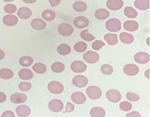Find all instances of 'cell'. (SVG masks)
I'll return each mask as SVG.
<instances>
[{"label": "cell", "mask_w": 150, "mask_h": 117, "mask_svg": "<svg viewBox=\"0 0 150 117\" xmlns=\"http://www.w3.org/2000/svg\"><path fill=\"white\" fill-rule=\"evenodd\" d=\"M5 52L3 51L2 50L0 49V61L2 60L3 59H4L5 57Z\"/></svg>", "instance_id": "obj_49"}, {"label": "cell", "mask_w": 150, "mask_h": 117, "mask_svg": "<svg viewBox=\"0 0 150 117\" xmlns=\"http://www.w3.org/2000/svg\"><path fill=\"white\" fill-rule=\"evenodd\" d=\"M104 39L110 45H115L118 42L117 36L116 34H105L104 36Z\"/></svg>", "instance_id": "obj_26"}, {"label": "cell", "mask_w": 150, "mask_h": 117, "mask_svg": "<svg viewBox=\"0 0 150 117\" xmlns=\"http://www.w3.org/2000/svg\"><path fill=\"white\" fill-rule=\"evenodd\" d=\"M74 48L75 51H77V52L82 53L86 50L87 45L84 42H78L77 43L75 44Z\"/></svg>", "instance_id": "obj_35"}, {"label": "cell", "mask_w": 150, "mask_h": 117, "mask_svg": "<svg viewBox=\"0 0 150 117\" xmlns=\"http://www.w3.org/2000/svg\"><path fill=\"white\" fill-rule=\"evenodd\" d=\"M139 67L134 64H128L124 66L123 71L128 76H133L139 73Z\"/></svg>", "instance_id": "obj_12"}, {"label": "cell", "mask_w": 150, "mask_h": 117, "mask_svg": "<svg viewBox=\"0 0 150 117\" xmlns=\"http://www.w3.org/2000/svg\"><path fill=\"white\" fill-rule=\"evenodd\" d=\"M119 38L122 43L126 44H130L132 43L134 40V38L132 35L127 33V32H122L120 34Z\"/></svg>", "instance_id": "obj_23"}, {"label": "cell", "mask_w": 150, "mask_h": 117, "mask_svg": "<svg viewBox=\"0 0 150 117\" xmlns=\"http://www.w3.org/2000/svg\"><path fill=\"white\" fill-rule=\"evenodd\" d=\"M105 27L111 32H117L121 28V23L119 19L111 18L105 23Z\"/></svg>", "instance_id": "obj_1"}, {"label": "cell", "mask_w": 150, "mask_h": 117, "mask_svg": "<svg viewBox=\"0 0 150 117\" xmlns=\"http://www.w3.org/2000/svg\"><path fill=\"white\" fill-rule=\"evenodd\" d=\"M3 1L5 2H12L14 0H3Z\"/></svg>", "instance_id": "obj_51"}, {"label": "cell", "mask_w": 150, "mask_h": 117, "mask_svg": "<svg viewBox=\"0 0 150 117\" xmlns=\"http://www.w3.org/2000/svg\"><path fill=\"white\" fill-rule=\"evenodd\" d=\"M14 75L13 71L9 68H2L0 70V78L3 79H11Z\"/></svg>", "instance_id": "obj_29"}, {"label": "cell", "mask_w": 150, "mask_h": 117, "mask_svg": "<svg viewBox=\"0 0 150 117\" xmlns=\"http://www.w3.org/2000/svg\"><path fill=\"white\" fill-rule=\"evenodd\" d=\"M87 4L83 1H79L74 3L73 5V9L78 12H83L87 9Z\"/></svg>", "instance_id": "obj_28"}, {"label": "cell", "mask_w": 150, "mask_h": 117, "mask_svg": "<svg viewBox=\"0 0 150 117\" xmlns=\"http://www.w3.org/2000/svg\"><path fill=\"white\" fill-rule=\"evenodd\" d=\"M86 93L88 97L93 100L98 99L102 95V91L99 87L95 86L88 87L86 89Z\"/></svg>", "instance_id": "obj_2"}, {"label": "cell", "mask_w": 150, "mask_h": 117, "mask_svg": "<svg viewBox=\"0 0 150 117\" xmlns=\"http://www.w3.org/2000/svg\"><path fill=\"white\" fill-rule=\"evenodd\" d=\"M149 38H148L147 39V40H146V42H147V44H148V45H149Z\"/></svg>", "instance_id": "obj_52"}, {"label": "cell", "mask_w": 150, "mask_h": 117, "mask_svg": "<svg viewBox=\"0 0 150 117\" xmlns=\"http://www.w3.org/2000/svg\"><path fill=\"white\" fill-rule=\"evenodd\" d=\"M104 46H105V43L100 40L95 41L92 44V48L94 50H99Z\"/></svg>", "instance_id": "obj_41"}, {"label": "cell", "mask_w": 150, "mask_h": 117, "mask_svg": "<svg viewBox=\"0 0 150 117\" xmlns=\"http://www.w3.org/2000/svg\"><path fill=\"white\" fill-rule=\"evenodd\" d=\"M19 89L22 91H28L32 88V84L29 82H21L18 86Z\"/></svg>", "instance_id": "obj_40"}, {"label": "cell", "mask_w": 150, "mask_h": 117, "mask_svg": "<svg viewBox=\"0 0 150 117\" xmlns=\"http://www.w3.org/2000/svg\"><path fill=\"white\" fill-rule=\"evenodd\" d=\"M31 10L27 7H21L17 12V15L20 18L23 19H28L32 16Z\"/></svg>", "instance_id": "obj_19"}, {"label": "cell", "mask_w": 150, "mask_h": 117, "mask_svg": "<svg viewBox=\"0 0 150 117\" xmlns=\"http://www.w3.org/2000/svg\"><path fill=\"white\" fill-rule=\"evenodd\" d=\"M71 99L75 104H81L85 102L86 97L82 92H76L71 94Z\"/></svg>", "instance_id": "obj_16"}, {"label": "cell", "mask_w": 150, "mask_h": 117, "mask_svg": "<svg viewBox=\"0 0 150 117\" xmlns=\"http://www.w3.org/2000/svg\"><path fill=\"white\" fill-rule=\"evenodd\" d=\"M48 89L53 94H59L64 91V87L60 82L54 81L50 82L48 84Z\"/></svg>", "instance_id": "obj_3"}, {"label": "cell", "mask_w": 150, "mask_h": 117, "mask_svg": "<svg viewBox=\"0 0 150 117\" xmlns=\"http://www.w3.org/2000/svg\"><path fill=\"white\" fill-rule=\"evenodd\" d=\"M18 19L14 15H6L3 18V23L8 27H13L17 24Z\"/></svg>", "instance_id": "obj_15"}, {"label": "cell", "mask_w": 150, "mask_h": 117, "mask_svg": "<svg viewBox=\"0 0 150 117\" xmlns=\"http://www.w3.org/2000/svg\"><path fill=\"white\" fill-rule=\"evenodd\" d=\"M73 83L75 86L79 88L84 87L88 84V79L82 75L75 76L73 79Z\"/></svg>", "instance_id": "obj_10"}, {"label": "cell", "mask_w": 150, "mask_h": 117, "mask_svg": "<svg viewBox=\"0 0 150 117\" xmlns=\"http://www.w3.org/2000/svg\"><path fill=\"white\" fill-rule=\"evenodd\" d=\"M126 97L128 100L131 101H136L139 100L140 98L138 95L131 92H129L126 94Z\"/></svg>", "instance_id": "obj_42"}, {"label": "cell", "mask_w": 150, "mask_h": 117, "mask_svg": "<svg viewBox=\"0 0 150 117\" xmlns=\"http://www.w3.org/2000/svg\"><path fill=\"white\" fill-rule=\"evenodd\" d=\"M51 68L53 72L56 73H60L64 70L65 66L62 62H56L51 65Z\"/></svg>", "instance_id": "obj_33"}, {"label": "cell", "mask_w": 150, "mask_h": 117, "mask_svg": "<svg viewBox=\"0 0 150 117\" xmlns=\"http://www.w3.org/2000/svg\"><path fill=\"white\" fill-rule=\"evenodd\" d=\"M58 32L63 36H69L74 32V28L71 25L62 23L59 25L58 27Z\"/></svg>", "instance_id": "obj_5"}, {"label": "cell", "mask_w": 150, "mask_h": 117, "mask_svg": "<svg viewBox=\"0 0 150 117\" xmlns=\"http://www.w3.org/2000/svg\"><path fill=\"white\" fill-rule=\"evenodd\" d=\"M10 100L14 104H19L25 102L28 97L25 94L20 93H15L10 97Z\"/></svg>", "instance_id": "obj_14"}, {"label": "cell", "mask_w": 150, "mask_h": 117, "mask_svg": "<svg viewBox=\"0 0 150 117\" xmlns=\"http://www.w3.org/2000/svg\"><path fill=\"white\" fill-rule=\"evenodd\" d=\"M134 61L139 64H145L150 60V56L148 53L144 52H139L136 53L134 56Z\"/></svg>", "instance_id": "obj_11"}, {"label": "cell", "mask_w": 150, "mask_h": 117, "mask_svg": "<svg viewBox=\"0 0 150 117\" xmlns=\"http://www.w3.org/2000/svg\"><path fill=\"white\" fill-rule=\"evenodd\" d=\"M16 6L12 4L6 5L4 8V11L7 13L12 14L15 13L17 11Z\"/></svg>", "instance_id": "obj_38"}, {"label": "cell", "mask_w": 150, "mask_h": 117, "mask_svg": "<svg viewBox=\"0 0 150 117\" xmlns=\"http://www.w3.org/2000/svg\"><path fill=\"white\" fill-rule=\"evenodd\" d=\"M90 115L92 117H103L105 116V110L100 107H94L90 110Z\"/></svg>", "instance_id": "obj_25"}, {"label": "cell", "mask_w": 150, "mask_h": 117, "mask_svg": "<svg viewBox=\"0 0 150 117\" xmlns=\"http://www.w3.org/2000/svg\"><path fill=\"white\" fill-rule=\"evenodd\" d=\"M95 16L99 20H105L110 16V12L105 9H98L95 12Z\"/></svg>", "instance_id": "obj_24"}, {"label": "cell", "mask_w": 150, "mask_h": 117, "mask_svg": "<svg viewBox=\"0 0 150 117\" xmlns=\"http://www.w3.org/2000/svg\"><path fill=\"white\" fill-rule=\"evenodd\" d=\"M71 68L73 72L77 73L84 72L87 69V66L84 62L81 61H77L71 63Z\"/></svg>", "instance_id": "obj_8"}, {"label": "cell", "mask_w": 150, "mask_h": 117, "mask_svg": "<svg viewBox=\"0 0 150 117\" xmlns=\"http://www.w3.org/2000/svg\"><path fill=\"white\" fill-rule=\"evenodd\" d=\"M30 25L32 28L37 30H43L46 27L47 24L45 21L40 18H35L31 21Z\"/></svg>", "instance_id": "obj_17"}, {"label": "cell", "mask_w": 150, "mask_h": 117, "mask_svg": "<svg viewBox=\"0 0 150 117\" xmlns=\"http://www.w3.org/2000/svg\"><path fill=\"white\" fill-rule=\"evenodd\" d=\"M107 99L112 102H118L122 98V95L120 92L115 89H110L106 93Z\"/></svg>", "instance_id": "obj_4"}, {"label": "cell", "mask_w": 150, "mask_h": 117, "mask_svg": "<svg viewBox=\"0 0 150 117\" xmlns=\"http://www.w3.org/2000/svg\"><path fill=\"white\" fill-rule=\"evenodd\" d=\"M134 6L141 10L148 9L150 7V0H135Z\"/></svg>", "instance_id": "obj_22"}, {"label": "cell", "mask_w": 150, "mask_h": 117, "mask_svg": "<svg viewBox=\"0 0 150 117\" xmlns=\"http://www.w3.org/2000/svg\"><path fill=\"white\" fill-rule=\"evenodd\" d=\"M2 117H15V115L13 111H5L3 113H2Z\"/></svg>", "instance_id": "obj_45"}, {"label": "cell", "mask_w": 150, "mask_h": 117, "mask_svg": "<svg viewBox=\"0 0 150 117\" xmlns=\"http://www.w3.org/2000/svg\"><path fill=\"white\" fill-rule=\"evenodd\" d=\"M42 16L45 20L51 21L55 19L56 15L54 12L51 10H45L42 12Z\"/></svg>", "instance_id": "obj_30"}, {"label": "cell", "mask_w": 150, "mask_h": 117, "mask_svg": "<svg viewBox=\"0 0 150 117\" xmlns=\"http://www.w3.org/2000/svg\"><path fill=\"white\" fill-rule=\"evenodd\" d=\"M144 75H145V76H146L148 79H149V69L146 70V71L145 72Z\"/></svg>", "instance_id": "obj_50"}, {"label": "cell", "mask_w": 150, "mask_h": 117, "mask_svg": "<svg viewBox=\"0 0 150 117\" xmlns=\"http://www.w3.org/2000/svg\"><path fill=\"white\" fill-rule=\"evenodd\" d=\"M6 95L4 93L0 92V103H3L6 100Z\"/></svg>", "instance_id": "obj_47"}, {"label": "cell", "mask_w": 150, "mask_h": 117, "mask_svg": "<svg viewBox=\"0 0 150 117\" xmlns=\"http://www.w3.org/2000/svg\"><path fill=\"white\" fill-rule=\"evenodd\" d=\"M124 12L126 16L128 18H134L137 17L138 12L136 10L131 7H126L124 10Z\"/></svg>", "instance_id": "obj_32"}, {"label": "cell", "mask_w": 150, "mask_h": 117, "mask_svg": "<svg viewBox=\"0 0 150 117\" xmlns=\"http://www.w3.org/2000/svg\"><path fill=\"white\" fill-rule=\"evenodd\" d=\"M66 113L71 112L75 110V106L71 102H68L66 106Z\"/></svg>", "instance_id": "obj_43"}, {"label": "cell", "mask_w": 150, "mask_h": 117, "mask_svg": "<svg viewBox=\"0 0 150 117\" xmlns=\"http://www.w3.org/2000/svg\"><path fill=\"white\" fill-rule=\"evenodd\" d=\"M61 0H49V3L52 7H55L60 4Z\"/></svg>", "instance_id": "obj_46"}, {"label": "cell", "mask_w": 150, "mask_h": 117, "mask_svg": "<svg viewBox=\"0 0 150 117\" xmlns=\"http://www.w3.org/2000/svg\"><path fill=\"white\" fill-rule=\"evenodd\" d=\"M123 27L125 30L128 32H134L138 30L139 23L134 20H128L123 24Z\"/></svg>", "instance_id": "obj_20"}, {"label": "cell", "mask_w": 150, "mask_h": 117, "mask_svg": "<svg viewBox=\"0 0 150 117\" xmlns=\"http://www.w3.org/2000/svg\"><path fill=\"white\" fill-rule=\"evenodd\" d=\"M120 109L123 111H129L132 109V106L131 103L128 101H123L121 103H120L119 105Z\"/></svg>", "instance_id": "obj_39"}, {"label": "cell", "mask_w": 150, "mask_h": 117, "mask_svg": "<svg viewBox=\"0 0 150 117\" xmlns=\"http://www.w3.org/2000/svg\"><path fill=\"white\" fill-rule=\"evenodd\" d=\"M48 107L49 109L53 112H60L64 109V104L59 99H53L49 102Z\"/></svg>", "instance_id": "obj_7"}, {"label": "cell", "mask_w": 150, "mask_h": 117, "mask_svg": "<svg viewBox=\"0 0 150 117\" xmlns=\"http://www.w3.org/2000/svg\"><path fill=\"white\" fill-rule=\"evenodd\" d=\"M23 2H25L26 4H33L37 1V0H23Z\"/></svg>", "instance_id": "obj_48"}, {"label": "cell", "mask_w": 150, "mask_h": 117, "mask_svg": "<svg viewBox=\"0 0 150 117\" xmlns=\"http://www.w3.org/2000/svg\"><path fill=\"white\" fill-rule=\"evenodd\" d=\"M18 76L22 80H29L33 78L34 74L28 68H23L19 72Z\"/></svg>", "instance_id": "obj_21"}, {"label": "cell", "mask_w": 150, "mask_h": 117, "mask_svg": "<svg viewBox=\"0 0 150 117\" xmlns=\"http://www.w3.org/2000/svg\"><path fill=\"white\" fill-rule=\"evenodd\" d=\"M33 59L32 57L24 56L19 59V63L22 66L28 67L33 64Z\"/></svg>", "instance_id": "obj_34"}, {"label": "cell", "mask_w": 150, "mask_h": 117, "mask_svg": "<svg viewBox=\"0 0 150 117\" xmlns=\"http://www.w3.org/2000/svg\"><path fill=\"white\" fill-rule=\"evenodd\" d=\"M33 70H34L36 73L39 74H43L45 73L47 70V68L45 64L38 62L35 63L32 67Z\"/></svg>", "instance_id": "obj_31"}, {"label": "cell", "mask_w": 150, "mask_h": 117, "mask_svg": "<svg viewBox=\"0 0 150 117\" xmlns=\"http://www.w3.org/2000/svg\"><path fill=\"white\" fill-rule=\"evenodd\" d=\"M57 51L60 55H67L71 52V48L68 44H62L57 48Z\"/></svg>", "instance_id": "obj_27"}, {"label": "cell", "mask_w": 150, "mask_h": 117, "mask_svg": "<svg viewBox=\"0 0 150 117\" xmlns=\"http://www.w3.org/2000/svg\"><path fill=\"white\" fill-rule=\"evenodd\" d=\"M89 22L86 17L79 16L76 17L74 20V25L78 28H84L88 27Z\"/></svg>", "instance_id": "obj_9"}, {"label": "cell", "mask_w": 150, "mask_h": 117, "mask_svg": "<svg viewBox=\"0 0 150 117\" xmlns=\"http://www.w3.org/2000/svg\"><path fill=\"white\" fill-rule=\"evenodd\" d=\"M107 7L111 10H118L124 5L123 0H108L107 2Z\"/></svg>", "instance_id": "obj_13"}, {"label": "cell", "mask_w": 150, "mask_h": 117, "mask_svg": "<svg viewBox=\"0 0 150 117\" xmlns=\"http://www.w3.org/2000/svg\"><path fill=\"white\" fill-rule=\"evenodd\" d=\"M126 117H141V114L139 112L136 111H131L129 113H128Z\"/></svg>", "instance_id": "obj_44"}, {"label": "cell", "mask_w": 150, "mask_h": 117, "mask_svg": "<svg viewBox=\"0 0 150 117\" xmlns=\"http://www.w3.org/2000/svg\"><path fill=\"white\" fill-rule=\"evenodd\" d=\"M113 70L112 66L110 64H103L101 66V73L105 75H110L113 73Z\"/></svg>", "instance_id": "obj_37"}, {"label": "cell", "mask_w": 150, "mask_h": 117, "mask_svg": "<svg viewBox=\"0 0 150 117\" xmlns=\"http://www.w3.org/2000/svg\"><path fill=\"white\" fill-rule=\"evenodd\" d=\"M83 58L89 63H95L98 62L100 59V55L96 52L92 51H88L85 53L83 55Z\"/></svg>", "instance_id": "obj_6"}, {"label": "cell", "mask_w": 150, "mask_h": 117, "mask_svg": "<svg viewBox=\"0 0 150 117\" xmlns=\"http://www.w3.org/2000/svg\"><path fill=\"white\" fill-rule=\"evenodd\" d=\"M16 112L19 117H28L30 115L31 110L28 106L21 105L17 106L16 109Z\"/></svg>", "instance_id": "obj_18"}, {"label": "cell", "mask_w": 150, "mask_h": 117, "mask_svg": "<svg viewBox=\"0 0 150 117\" xmlns=\"http://www.w3.org/2000/svg\"><path fill=\"white\" fill-rule=\"evenodd\" d=\"M80 36L83 40L86 41H92L95 39V37L88 32V30H83L82 32H81Z\"/></svg>", "instance_id": "obj_36"}]
</instances>
